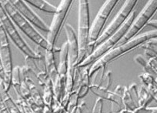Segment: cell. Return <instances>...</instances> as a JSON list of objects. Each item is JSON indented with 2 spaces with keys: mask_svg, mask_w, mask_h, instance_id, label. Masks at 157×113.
Returning <instances> with one entry per match:
<instances>
[{
  "mask_svg": "<svg viewBox=\"0 0 157 113\" xmlns=\"http://www.w3.org/2000/svg\"><path fill=\"white\" fill-rule=\"evenodd\" d=\"M156 37L157 30H151V31H147V32H145L143 34H140L139 35L136 36L133 38L131 39L130 41L120 45V46L113 48L108 53H106L105 55L102 56V58L95 61L93 65L90 67V71H89L90 77H93V75L101 69L105 68V66L108 63L114 61L116 58H120L122 55L127 53L128 51H130L134 48H136L137 47L142 45L147 41L150 40L152 38H156Z\"/></svg>",
  "mask_w": 157,
  "mask_h": 113,
  "instance_id": "1",
  "label": "cell"
},
{
  "mask_svg": "<svg viewBox=\"0 0 157 113\" xmlns=\"http://www.w3.org/2000/svg\"><path fill=\"white\" fill-rule=\"evenodd\" d=\"M90 7L87 0L78 1V59L76 66L82 62L87 57V51L89 46V37H90Z\"/></svg>",
  "mask_w": 157,
  "mask_h": 113,
  "instance_id": "2",
  "label": "cell"
},
{
  "mask_svg": "<svg viewBox=\"0 0 157 113\" xmlns=\"http://www.w3.org/2000/svg\"><path fill=\"white\" fill-rule=\"evenodd\" d=\"M2 8L15 25L19 28L29 38L44 50H49V44L45 38L28 21L24 19L13 7L10 0H0Z\"/></svg>",
  "mask_w": 157,
  "mask_h": 113,
  "instance_id": "3",
  "label": "cell"
},
{
  "mask_svg": "<svg viewBox=\"0 0 157 113\" xmlns=\"http://www.w3.org/2000/svg\"><path fill=\"white\" fill-rule=\"evenodd\" d=\"M135 18L136 12L134 11H132V13L129 16V17L127 18L126 22H124V24L122 25L121 28L118 30L113 35H112L111 37L107 38L103 43H102L101 44H99L97 48H95L94 51L92 52V54H90V55L87 56L86 58H85V60H84L81 64H79V65H78L76 68L88 67L90 64H93L95 61H97L98 59L102 58V56L105 55V54H106V53H108L110 50L113 49V48L117 44L118 42L120 41L123 38V36L126 34V31H128L129 26L131 25L132 21L134 20Z\"/></svg>",
  "mask_w": 157,
  "mask_h": 113,
  "instance_id": "4",
  "label": "cell"
},
{
  "mask_svg": "<svg viewBox=\"0 0 157 113\" xmlns=\"http://www.w3.org/2000/svg\"><path fill=\"white\" fill-rule=\"evenodd\" d=\"M0 21L9 38L13 41L15 45L23 53L25 57L33 59H42V54L33 51L22 38L16 28V26L13 24L4 9L2 8L1 2H0Z\"/></svg>",
  "mask_w": 157,
  "mask_h": 113,
  "instance_id": "5",
  "label": "cell"
},
{
  "mask_svg": "<svg viewBox=\"0 0 157 113\" xmlns=\"http://www.w3.org/2000/svg\"><path fill=\"white\" fill-rule=\"evenodd\" d=\"M65 31L67 37V43L69 46L68 51V67L66 79V92L70 93L74 85V76H75V66L78 59V41L77 35L73 27L70 24L65 25Z\"/></svg>",
  "mask_w": 157,
  "mask_h": 113,
  "instance_id": "6",
  "label": "cell"
},
{
  "mask_svg": "<svg viewBox=\"0 0 157 113\" xmlns=\"http://www.w3.org/2000/svg\"><path fill=\"white\" fill-rule=\"evenodd\" d=\"M72 2H73L72 0H63L60 2L49 26L46 41L49 44V50L54 51V53L60 51V48H57L56 47V43L58 39L62 27L67 17L68 13L69 12V10L72 7Z\"/></svg>",
  "mask_w": 157,
  "mask_h": 113,
  "instance_id": "7",
  "label": "cell"
},
{
  "mask_svg": "<svg viewBox=\"0 0 157 113\" xmlns=\"http://www.w3.org/2000/svg\"><path fill=\"white\" fill-rule=\"evenodd\" d=\"M118 2H119L118 0H107L98 12L93 24L90 26L87 56L92 54V52L94 51L95 43L97 41L98 37L102 34L105 22L109 19V16H110L113 9L117 5Z\"/></svg>",
  "mask_w": 157,
  "mask_h": 113,
  "instance_id": "8",
  "label": "cell"
},
{
  "mask_svg": "<svg viewBox=\"0 0 157 113\" xmlns=\"http://www.w3.org/2000/svg\"><path fill=\"white\" fill-rule=\"evenodd\" d=\"M156 0H150V1H149L146 4L144 8L140 12V14L132 21V24L129 26L128 31H126V34L123 36V38L118 42V44L115 47L120 46V45L126 43L132 38H133L134 37H136V35L140 32V31H141L144 28L145 25H146L147 22L150 20L152 16L156 12Z\"/></svg>",
  "mask_w": 157,
  "mask_h": 113,
  "instance_id": "9",
  "label": "cell"
},
{
  "mask_svg": "<svg viewBox=\"0 0 157 113\" xmlns=\"http://www.w3.org/2000/svg\"><path fill=\"white\" fill-rule=\"evenodd\" d=\"M137 2H138L137 0H127L124 2L123 6L121 7L120 11L118 12L117 14L116 15L111 23L106 27V28H105V30L102 31L100 36L98 37L97 41L95 43V48H97L102 43H103L107 38L113 35L118 30L121 28L122 25L124 24L127 18L129 17V15L133 11L134 7L136 5Z\"/></svg>",
  "mask_w": 157,
  "mask_h": 113,
  "instance_id": "10",
  "label": "cell"
},
{
  "mask_svg": "<svg viewBox=\"0 0 157 113\" xmlns=\"http://www.w3.org/2000/svg\"><path fill=\"white\" fill-rule=\"evenodd\" d=\"M0 58L6 75V89L7 91H10L11 87L12 72L13 69V61H12V54L9 37L4 30L1 21H0Z\"/></svg>",
  "mask_w": 157,
  "mask_h": 113,
  "instance_id": "11",
  "label": "cell"
},
{
  "mask_svg": "<svg viewBox=\"0 0 157 113\" xmlns=\"http://www.w3.org/2000/svg\"><path fill=\"white\" fill-rule=\"evenodd\" d=\"M12 5L17 10L18 12L26 19L34 28L40 30L42 31L48 33L49 30V26H48L46 22L39 17L29 5L23 0H10Z\"/></svg>",
  "mask_w": 157,
  "mask_h": 113,
  "instance_id": "12",
  "label": "cell"
},
{
  "mask_svg": "<svg viewBox=\"0 0 157 113\" xmlns=\"http://www.w3.org/2000/svg\"><path fill=\"white\" fill-rule=\"evenodd\" d=\"M113 93L120 96L124 109L129 111H134L138 108V105L134 101L130 92L129 91L128 87H125V86L123 87V86L119 85L115 88Z\"/></svg>",
  "mask_w": 157,
  "mask_h": 113,
  "instance_id": "13",
  "label": "cell"
},
{
  "mask_svg": "<svg viewBox=\"0 0 157 113\" xmlns=\"http://www.w3.org/2000/svg\"><path fill=\"white\" fill-rule=\"evenodd\" d=\"M79 73H80V83H79V87L78 90V99H82L88 94L90 89L91 82L90 77L89 71H90V66L85 67H80Z\"/></svg>",
  "mask_w": 157,
  "mask_h": 113,
  "instance_id": "14",
  "label": "cell"
},
{
  "mask_svg": "<svg viewBox=\"0 0 157 113\" xmlns=\"http://www.w3.org/2000/svg\"><path fill=\"white\" fill-rule=\"evenodd\" d=\"M90 90H91L94 94H96V96H98L102 99H105V100L110 101L113 103H116V105H119L121 108L123 107L120 96H117L116 93L109 92V90H103V89L100 88V87H99L97 85H96L94 83H91Z\"/></svg>",
  "mask_w": 157,
  "mask_h": 113,
  "instance_id": "15",
  "label": "cell"
},
{
  "mask_svg": "<svg viewBox=\"0 0 157 113\" xmlns=\"http://www.w3.org/2000/svg\"><path fill=\"white\" fill-rule=\"evenodd\" d=\"M68 51H69V46L67 41L65 42L60 48L59 51V62L57 70L60 76L62 82L66 84V73H67L68 67Z\"/></svg>",
  "mask_w": 157,
  "mask_h": 113,
  "instance_id": "16",
  "label": "cell"
},
{
  "mask_svg": "<svg viewBox=\"0 0 157 113\" xmlns=\"http://www.w3.org/2000/svg\"><path fill=\"white\" fill-rule=\"evenodd\" d=\"M45 51H46V53H45L44 61L46 71L51 82H53L59 76L58 70L56 67L55 58H54L55 53L51 50H45Z\"/></svg>",
  "mask_w": 157,
  "mask_h": 113,
  "instance_id": "17",
  "label": "cell"
},
{
  "mask_svg": "<svg viewBox=\"0 0 157 113\" xmlns=\"http://www.w3.org/2000/svg\"><path fill=\"white\" fill-rule=\"evenodd\" d=\"M0 92L8 113H22V111L18 108L14 99L11 97L9 91H7L6 89L5 83L2 80H0Z\"/></svg>",
  "mask_w": 157,
  "mask_h": 113,
  "instance_id": "18",
  "label": "cell"
},
{
  "mask_svg": "<svg viewBox=\"0 0 157 113\" xmlns=\"http://www.w3.org/2000/svg\"><path fill=\"white\" fill-rule=\"evenodd\" d=\"M139 78L140 80L144 83V87H146V90H148L151 96L153 97L154 100L156 102V93H157V88H156V78L153 77L152 75L149 74V73H142L139 76Z\"/></svg>",
  "mask_w": 157,
  "mask_h": 113,
  "instance_id": "19",
  "label": "cell"
},
{
  "mask_svg": "<svg viewBox=\"0 0 157 113\" xmlns=\"http://www.w3.org/2000/svg\"><path fill=\"white\" fill-rule=\"evenodd\" d=\"M25 2L29 5H30L40 11L49 14L54 15L57 10V7L54 6L46 0H25Z\"/></svg>",
  "mask_w": 157,
  "mask_h": 113,
  "instance_id": "20",
  "label": "cell"
},
{
  "mask_svg": "<svg viewBox=\"0 0 157 113\" xmlns=\"http://www.w3.org/2000/svg\"><path fill=\"white\" fill-rule=\"evenodd\" d=\"M43 88V96H42V97H43L44 105H46V106H49L50 107V108H52V103H53L55 96H54L52 83V82H51L50 79H49H49L46 81V83L44 84Z\"/></svg>",
  "mask_w": 157,
  "mask_h": 113,
  "instance_id": "21",
  "label": "cell"
},
{
  "mask_svg": "<svg viewBox=\"0 0 157 113\" xmlns=\"http://www.w3.org/2000/svg\"><path fill=\"white\" fill-rule=\"evenodd\" d=\"M152 100H154L153 97L148 92L146 87L144 86L140 87L138 90V106L147 107Z\"/></svg>",
  "mask_w": 157,
  "mask_h": 113,
  "instance_id": "22",
  "label": "cell"
},
{
  "mask_svg": "<svg viewBox=\"0 0 157 113\" xmlns=\"http://www.w3.org/2000/svg\"><path fill=\"white\" fill-rule=\"evenodd\" d=\"M156 38H152L141 45L145 51V54L148 58H156Z\"/></svg>",
  "mask_w": 157,
  "mask_h": 113,
  "instance_id": "23",
  "label": "cell"
},
{
  "mask_svg": "<svg viewBox=\"0 0 157 113\" xmlns=\"http://www.w3.org/2000/svg\"><path fill=\"white\" fill-rule=\"evenodd\" d=\"M16 99L15 101L16 104L17 105L18 108H19L22 113H35L33 108H31L29 104L19 94L16 93Z\"/></svg>",
  "mask_w": 157,
  "mask_h": 113,
  "instance_id": "24",
  "label": "cell"
},
{
  "mask_svg": "<svg viewBox=\"0 0 157 113\" xmlns=\"http://www.w3.org/2000/svg\"><path fill=\"white\" fill-rule=\"evenodd\" d=\"M134 61H135L136 63H138L139 64H140V65L143 67V69H144V70L146 71V73H149V74L152 75L153 77L155 76V78H156V73H154V72L149 68V64H148V62H147V60H146L145 58H143V56L140 55V54L136 55L135 58H134Z\"/></svg>",
  "mask_w": 157,
  "mask_h": 113,
  "instance_id": "25",
  "label": "cell"
},
{
  "mask_svg": "<svg viewBox=\"0 0 157 113\" xmlns=\"http://www.w3.org/2000/svg\"><path fill=\"white\" fill-rule=\"evenodd\" d=\"M111 83H112V72L110 71V70H109V71L107 72L106 73H105L104 76L101 78L100 81H99V84L97 86L99 87H100V88L103 89V90H108L109 88L110 85H111Z\"/></svg>",
  "mask_w": 157,
  "mask_h": 113,
  "instance_id": "26",
  "label": "cell"
},
{
  "mask_svg": "<svg viewBox=\"0 0 157 113\" xmlns=\"http://www.w3.org/2000/svg\"><path fill=\"white\" fill-rule=\"evenodd\" d=\"M133 113H157L156 107H138Z\"/></svg>",
  "mask_w": 157,
  "mask_h": 113,
  "instance_id": "27",
  "label": "cell"
},
{
  "mask_svg": "<svg viewBox=\"0 0 157 113\" xmlns=\"http://www.w3.org/2000/svg\"><path fill=\"white\" fill-rule=\"evenodd\" d=\"M102 106H103V99L99 98L96 100V103L92 110V113H102Z\"/></svg>",
  "mask_w": 157,
  "mask_h": 113,
  "instance_id": "28",
  "label": "cell"
},
{
  "mask_svg": "<svg viewBox=\"0 0 157 113\" xmlns=\"http://www.w3.org/2000/svg\"><path fill=\"white\" fill-rule=\"evenodd\" d=\"M149 67L155 73H157V60L156 58H149L147 61Z\"/></svg>",
  "mask_w": 157,
  "mask_h": 113,
  "instance_id": "29",
  "label": "cell"
},
{
  "mask_svg": "<svg viewBox=\"0 0 157 113\" xmlns=\"http://www.w3.org/2000/svg\"><path fill=\"white\" fill-rule=\"evenodd\" d=\"M0 112L1 113H8L6 108L5 104H4V102H3V100H2V96H1V92H0Z\"/></svg>",
  "mask_w": 157,
  "mask_h": 113,
  "instance_id": "30",
  "label": "cell"
},
{
  "mask_svg": "<svg viewBox=\"0 0 157 113\" xmlns=\"http://www.w3.org/2000/svg\"><path fill=\"white\" fill-rule=\"evenodd\" d=\"M0 80L3 81L4 83H5L6 81V75H5V72H4V70H3V67H2L1 58H0Z\"/></svg>",
  "mask_w": 157,
  "mask_h": 113,
  "instance_id": "31",
  "label": "cell"
},
{
  "mask_svg": "<svg viewBox=\"0 0 157 113\" xmlns=\"http://www.w3.org/2000/svg\"><path fill=\"white\" fill-rule=\"evenodd\" d=\"M156 19H152V20H149V22H147V24H146V25H149V26H152V28H154L155 29H156Z\"/></svg>",
  "mask_w": 157,
  "mask_h": 113,
  "instance_id": "32",
  "label": "cell"
},
{
  "mask_svg": "<svg viewBox=\"0 0 157 113\" xmlns=\"http://www.w3.org/2000/svg\"><path fill=\"white\" fill-rule=\"evenodd\" d=\"M43 113H52V108L49 106H46V105H44L43 110Z\"/></svg>",
  "mask_w": 157,
  "mask_h": 113,
  "instance_id": "33",
  "label": "cell"
},
{
  "mask_svg": "<svg viewBox=\"0 0 157 113\" xmlns=\"http://www.w3.org/2000/svg\"><path fill=\"white\" fill-rule=\"evenodd\" d=\"M0 113H1V112H0Z\"/></svg>",
  "mask_w": 157,
  "mask_h": 113,
  "instance_id": "34",
  "label": "cell"
}]
</instances>
